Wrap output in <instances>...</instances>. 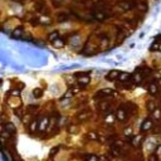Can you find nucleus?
<instances>
[{
	"label": "nucleus",
	"mask_w": 161,
	"mask_h": 161,
	"mask_svg": "<svg viewBox=\"0 0 161 161\" xmlns=\"http://www.w3.org/2000/svg\"><path fill=\"white\" fill-rule=\"evenodd\" d=\"M133 6H135V3L131 1V0H124V1H120V3H118V8L121 9V11L131 10Z\"/></svg>",
	"instance_id": "nucleus-1"
},
{
	"label": "nucleus",
	"mask_w": 161,
	"mask_h": 161,
	"mask_svg": "<svg viewBox=\"0 0 161 161\" xmlns=\"http://www.w3.org/2000/svg\"><path fill=\"white\" fill-rule=\"evenodd\" d=\"M116 118H117V121H120V122H124L127 120V109L125 107H120V108H117V111H116Z\"/></svg>",
	"instance_id": "nucleus-2"
},
{
	"label": "nucleus",
	"mask_w": 161,
	"mask_h": 161,
	"mask_svg": "<svg viewBox=\"0 0 161 161\" xmlns=\"http://www.w3.org/2000/svg\"><path fill=\"white\" fill-rule=\"evenodd\" d=\"M88 74H90V72H87V73H77V76H79L78 83L80 86H87V84L91 82V77Z\"/></svg>",
	"instance_id": "nucleus-3"
},
{
	"label": "nucleus",
	"mask_w": 161,
	"mask_h": 161,
	"mask_svg": "<svg viewBox=\"0 0 161 161\" xmlns=\"http://www.w3.org/2000/svg\"><path fill=\"white\" fill-rule=\"evenodd\" d=\"M49 117L47 116H43L39 120V126H38V131H40V132H43V131H45L49 127Z\"/></svg>",
	"instance_id": "nucleus-4"
},
{
	"label": "nucleus",
	"mask_w": 161,
	"mask_h": 161,
	"mask_svg": "<svg viewBox=\"0 0 161 161\" xmlns=\"http://www.w3.org/2000/svg\"><path fill=\"white\" fill-rule=\"evenodd\" d=\"M120 74H121V71L112 69V71H109L108 73L106 74V79H107V80H116V79H118V77H120Z\"/></svg>",
	"instance_id": "nucleus-5"
},
{
	"label": "nucleus",
	"mask_w": 161,
	"mask_h": 161,
	"mask_svg": "<svg viewBox=\"0 0 161 161\" xmlns=\"http://www.w3.org/2000/svg\"><path fill=\"white\" fill-rule=\"evenodd\" d=\"M152 126H154V121H152V118H146V120L142 122V125H141V131H142V132H146V131H149V130L152 129Z\"/></svg>",
	"instance_id": "nucleus-6"
},
{
	"label": "nucleus",
	"mask_w": 161,
	"mask_h": 161,
	"mask_svg": "<svg viewBox=\"0 0 161 161\" xmlns=\"http://www.w3.org/2000/svg\"><path fill=\"white\" fill-rule=\"evenodd\" d=\"M23 34H24V29L22 27H18L11 32V38H14V39H20V38L23 37Z\"/></svg>",
	"instance_id": "nucleus-7"
},
{
	"label": "nucleus",
	"mask_w": 161,
	"mask_h": 161,
	"mask_svg": "<svg viewBox=\"0 0 161 161\" xmlns=\"http://www.w3.org/2000/svg\"><path fill=\"white\" fill-rule=\"evenodd\" d=\"M147 91H149V93H150L151 96H156V95H157V92H159L157 83H156V82H151L149 84V87H147Z\"/></svg>",
	"instance_id": "nucleus-8"
},
{
	"label": "nucleus",
	"mask_w": 161,
	"mask_h": 161,
	"mask_svg": "<svg viewBox=\"0 0 161 161\" xmlns=\"http://www.w3.org/2000/svg\"><path fill=\"white\" fill-rule=\"evenodd\" d=\"M91 117V112L90 111H87V109H84V111H80L78 115H77V118H78V121H86L88 120V118Z\"/></svg>",
	"instance_id": "nucleus-9"
},
{
	"label": "nucleus",
	"mask_w": 161,
	"mask_h": 161,
	"mask_svg": "<svg viewBox=\"0 0 161 161\" xmlns=\"http://www.w3.org/2000/svg\"><path fill=\"white\" fill-rule=\"evenodd\" d=\"M3 129L4 130H6L8 132H9L10 135H14L16 132V129H15V126L11 124V122H5V124L3 125Z\"/></svg>",
	"instance_id": "nucleus-10"
},
{
	"label": "nucleus",
	"mask_w": 161,
	"mask_h": 161,
	"mask_svg": "<svg viewBox=\"0 0 161 161\" xmlns=\"http://www.w3.org/2000/svg\"><path fill=\"white\" fill-rule=\"evenodd\" d=\"M111 95H113V90H111V88H103V90L97 92V97H107Z\"/></svg>",
	"instance_id": "nucleus-11"
},
{
	"label": "nucleus",
	"mask_w": 161,
	"mask_h": 161,
	"mask_svg": "<svg viewBox=\"0 0 161 161\" xmlns=\"http://www.w3.org/2000/svg\"><path fill=\"white\" fill-rule=\"evenodd\" d=\"M93 16H95V19L98 20V22H102V20H106V19H107V14H106V13H103L102 10H97Z\"/></svg>",
	"instance_id": "nucleus-12"
},
{
	"label": "nucleus",
	"mask_w": 161,
	"mask_h": 161,
	"mask_svg": "<svg viewBox=\"0 0 161 161\" xmlns=\"http://www.w3.org/2000/svg\"><path fill=\"white\" fill-rule=\"evenodd\" d=\"M130 78H131L130 73H127V72H121L120 77H118V80H120L121 83H126V82H129Z\"/></svg>",
	"instance_id": "nucleus-13"
},
{
	"label": "nucleus",
	"mask_w": 161,
	"mask_h": 161,
	"mask_svg": "<svg viewBox=\"0 0 161 161\" xmlns=\"http://www.w3.org/2000/svg\"><path fill=\"white\" fill-rule=\"evenodd\" d=\"M38 23L43 24V25H49V24H52V19H50L49 16H47V15H42L40 18L38 19Z\"/></svg>",
	"instance_id": "nucleus-14"
},
{
	"label": "nucleus",
	"mask_w": 161,
	"mask_h": 161,
	"mask_svg": "<svg viewBox=\"0 0 161 161\" xmlns=\"http://www.w3.org/2000/svg\"><path fill=\"white\" fill-rule=\"evenodd\" d=\"M38 126H39V120H33L30 122V125H29V131L30 132H35V131H38Z\"/></svg>",
	"instance_id": "nucleus-15"
},
{
	"label": "nucleus",
	"mask_w": 161,
	"mask_h": 161,
	"mask_svg": "<svg viewBox=\"0 0 161 161\" xmlns=\"http://www.w3.org/2000/svg\"><path fill=\"white\" fill-rule=\"evenodd\" d=\"M115 120H117L116 115H112V113H108V115L105 117V122H106L107 125H112L113 122H115Z\"/></svg>",
	"instance_id": "nucleus-16"
},
{
	"label": "nucleus",
	"mask_w": 161,
	"mask_h": 161,
	"mask_svg": "<svg viewBox=\"0 0 161 161\" xmlns=\"http://www.w3.org/2000/svg\"><path fill=\"white\" fill-rule=\"evenodd\" d=\"M151 118H152V120H155V121H159L161 118V109L156 108L155 111H152L151 112Z\"/></svg>",
	"instance_id": "nucleus-17"
},
{
	"label": "nucleus",
	"mask_w": 161,
	"mask_h": 161,
	"mask_svg": "<svg viewBox=\"0 0 161 161\" xmlns=\"http://www.w3.org/2000/svg\"><path fill=\"white\" fill-rule=\"evenodd\" d=\"M53 47L54 48H63V47H64V44H66V42L62 39V38H58V39H56L53 42Z\"/></svg>",
	"instance_id": "nucleus-18"
},
{
	"label": "nucleus",
	"mask_w": 161,
	"mask_h": 161,
	"mask_svg": "<svg viewBox=\"0 0 161 161\" xmlns=\"http://www.w3.org/2000/svg\"><path fill=\"white\" fill-rule=\"evenodd\" d=\"M57 19H58L59 23H64V22H67V20H69V15L66 14V13H61V14H58Z\"/></svg>",
	"instance_id": "nucleus-19"
},
{
	"label": "nucleus",
	"mask_w": 161,
	"mask_h": 161,
	"mask_svg": "<svg viewBox=\"0 0 161 161\" xmlns=\"http://www.w3.org/2000/svg\"><path fill=\"white\" fill-rule=\"evenodd\" d=\"M58 38H59V32H58V30H53L52 33H49V35H48V40L53 43V42L56 40V39H58Z\"/></svg>",
	"instance_id": "nucleus-20"
},
{
	"label": "nucleus",
	"mask_w": 161,
	"mask_h": 161,
	"mask_svg": "<svg viewBox=\"0 0 161 161\" xmlns=\"http://www.w3.org/2000/svg\"><path fill=\"white\" fill-rule=\"evenodd\" d=\"M141 79H142V76L140 72H136V73L132 74V80L135 83H141Z\"/></svg>",
	"instance_id": "nucleus-21"
},
{
	"label": "nucleus",
	"mask_w": 161,
	"mask_h": 161,
	"mask_svg": "<svg viewBox=\"0 0 161 161\" xmlns=\"http://www.w3.org/2000/svg\"><path fill=\"white\" fill-rule=\"evenodd\" d=\"M33 96H34L35 98H40V97L43 96V90H42V88H35V90L33 91Z\"/></svg>",
	"instance_id": "nucleus-22"
},
{
	"label": "nucleus",
	"mask_w": 161,
	"mask_h": 161,
	"mask_svg": "<svg viewBox=\"0 0 161 161\" xmlns=\"http://www.w3.org/2000/svg\"><path fill=\"white\" fill-rule=\"evenodd\" d=\"M87 137L90 138V140H92V141H96V140H100L98 135H97L96 132H93V131H91V132H88V133H87Z\"/></svg>",
	"instance_id": "nucleus-23"
},
{
	"label": "nucleus",
	"mask_w": 161,
	"mask_h": 161,
	"mask_svg": "<svg viewBox=\"0 0 161 161\" xmlns=\"http://www.w3.org/2000/svg\"><path fill=\"white\" fill-rule=\"evenodd\" d=\"M79 39H80V38H79V35H77V34H76V35H73V37L71 38L69 43H71L72 45H77V44L79 43Z\"/></svg>",
	"instance_id": "nucleus-24"
},
{
	"label": "nucleus",
	"mask_w": 161,
	"mask_h": 161,
	"mask_svg": "<svg viewBox=\"0 0 161 161\" xmlns=\"http://www.w3.org/2000/svg\"><path fill=\"white\" fill-rule=\"evenodd\" d=\"M84 161H98V157H97V155H86L84 156Z\"/></svg>",
	"instance_id": "nucleus-25"
},
{
	"label": "nucleus",
	"mask_w": 161,
	"mask_h": 161,
	"mask_svg": "<svg viewBox=\"0 0 161 161\" xmlns=\"http://www.w3.org/2000/svg\"><path fill=\"white\" fill-rule=\"evenodd\" d=\"M59 150H61V146H54L53 149H50V151H49V156H50V157H54V156H56V154H57Z\"/></svg>",
	"instance_id": "nucleus-26"
},
{
	"label": "nucleus",
	"mask_w": 161,
	"mask_h": 161,
	"mask_svg": "<svg viewBox=\"0 0 161 161\" xmlns=\"http://www.w3.org/2000/svg\"><path fill=\"white\" fill-rule=\"evenodd\" d=\"M147 109H149V111H151V112L156 109V106H155L154 101H149V102H147Z\"/></svg>",
	"instance_id": "nucleus-27"
},
{
	"label": "nucleus",
	"mask_w": 161,
	"mask_h": 161,
	"mask_svg": "<svg viewBox=\"0 0 161 161\" xmlns=\"http://www.w3.org/2000/svg\"><path fill=\"white\" fill-rule=\"evenodd\" d=\"M52 1V4L56 8H59V6H62L63 4H64V0H50Z\"/></svg>",
	"instance_id": "nucleus-28"
},
{
	"label": "nucleus",
	"mask_w": 161,
	"mask_h": 161,
	"mask_svg": "<svg viewBox=\"0 0 161 161\" xmlns=\"http://www.w3.org/2000/svg\"><path fill=\"white\" fill-rule=\"evenodd\" d=\"M140 141H141V136H133L132 140H131V142H132L133 146H137L140 143Z\"/></svg>",
	"instance_id": "nucleus-29"
},
{
	"label": "nucleus",
	"mask_w": 161,
	"mask_h": 161,
	"mask_svg": "<svg viewBox=\"0 0 161 161\" xmlns=\"http://www.w3.org/2000/svg\"><path fill=\"white\" fill-rule=\"evenodd\" d=\"M124 133H125V136H127V137H132V129H131V127H127V129H125Z\"/></svg>",
	"instance_id": "nucleus-30"
},
{
	"label": "nucleus",
	"mask_w": 161,
	"mask_h": 161,
	"mask_svg": "<svg viewBox=\"0 0 161 161\" xmlns=\"http://www.w3.org/2000/svg\"><path fill=\"white\" fill-rule=\"evenodd\" d=\"M56 122H57V118H56V117H52V118H50V121H49V127H48V129H53V127L56 126Z\"/></svg>",
	"instance_id": "nucleus-31"
},
{
	"label": "nucleus",
	"mask_w": 161,
	"mask_h": 161,
	"mask_svg": "<svg viewBox=\"0 0 161 161\" xmlns=\"http://www.w3.org/2000/svg\"><path fill=\"white\" fill-rule=\"evenodd\" d=\"M10 95L14 96V97H19L20 95H22V91H19V90H13V91H10Z\"/></svg>",
	"instance_id": "nucleus-32"
},
{
	"label": "nucleus",
	"mask_w": 161,
	"mask_h": 161,
	"mask_svg": "<svg viewBox=\"0 0 161 161\" xmlns=\"http://www.w3.org/2000/svg\"><path fill=\"white\" fill-rule=\"evenodd\" d=\"M149 161H159V156L156 154H152L149 156Z\"/></svg>",
	"instance_id": "nucleus-33"
},
{
	"label": "nucleus",
	"mask_w": 161,
	"mask_h": 161,
	"mask_svg": "<svg viewBox=\"0 0 161 161\" xmlns=\"http://www.w3.org/2000/svg\"><path fill=\"white\" fill-rule=\"evenodd\" d=\"M108 103L107 102H103L102 105H101V109H102V111H108Z\"/></svg>",
	"instance_id": "nucleus-34"
},
{
	"label": "nucleus",
	"mask_w": 161,
	"mask_h": 161,
	"mask_svg": "<svg viewBox=\"0 0 161 161\" xmlns=\"http://www.w3.org/2000/svg\"><path fill=\"white\" fill-rule=\"evenodd\" d=\"M15 115L18 117H23V109L22 108H16L15 109Z\"/></svg>",
	"instance_id": "nucleus-35"
},
{
	"label": "nucleus",
	"mask_w": 161,
	"mask_h": 161,
	"mask_svg": "<svg viewBox=\"0 0 161 161\" xmlns=\"http://www.w3.org/2000/svg\"><path fill=\"white\" fill-rule=\"evenodd\" d=\"M155 154L157 155L159 157L161 156V145H157V147H156V150H155Z\"/></svg>",
	"instance_id": "nucleus-36"
},
{
	"label": "nucleus",
	"mask_w": 161,
	"mask_h": 161,
	"mask_svg": "<svg viewBox=\"0 0 161 161\" xmlns=\"http://www.w3.org/2000/svg\"><path fill=\"white\" fill-rule=\"evenodd\" d=\"M68 131H69V132H72V133L76 132V126H74V125H72V126L69 127V129H68Z\"/></svg>",
	"instance_id": "nucleus-37"
},
{
	"label": "nucleus",
	"mask_w": 161,
	"mask_h": 161,
	"mask_svg": "<svg viewBox=\"0 0 161 161\" xmlns=\"http://www.w3.org/2000/svg\"><path fill=\"white\" fill-rule=\"evenodd\" d=\"M15 1H18V3H23L24 0H15Z\"/></svg>",
	"instance_id": "nucleus-38"
}]
</instances>
